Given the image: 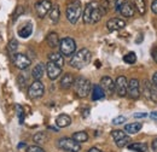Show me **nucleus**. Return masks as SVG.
Segmentation results:
<instances>
[{"label": "nucleus", "mask_w": 157, "mask_h": 152, "mask_svg": "<svg viewBox=\"0 0 157 152\" xmlns=\"http://www.w3.org/2000/svg\"><path fill=\"white\" fill-rule=\"evenodd\" d=\"M104 15L100 9V4L97 1H90L82 13V19L86 24H94L98 23Z\"/></svg>", "instance_id": "obj_1"}, {"label": "nucleus", "mask_w": 157, "mask_h": 152, "mask_svg": "<svg viewBox=\"0 0 157 152\" xmlns=\"http://www.w3.org/2000/svg\"><path fill=\"white\" fill-rule=\"evenodd\" d=\"M92 53L88 48H81L70 59V65L75 69H82L91 63Z\"/></svg>", "instance_id": "obj_2"}, {"label": "nucleus", "mask_w": 157, "mask_h": 152, "mask_svg": "<svg viewBox=\"0 0 157 152\" xmlns=\"http://www.w3.org/2000/svg\"><path fill=\"white\" fill-rule=\"evenodd\" d=\"M65 15H67V19L71 23V24H76L78 21L80 19L81 15H82V6L81 2L78 0H73L68 4L67 10H65Z\"/></svg>", "instance_id": "obj_3"}, {"label": "nucleus", "mask_w": 157, "mask_h": 152, "mask_svg": "<svg viewBox=\"0 0 157 152\" xmlns=\"http://www.w3.org/2000/svg\"><path fill=\"white\" fill-rule=\"evenodd\" d=\"M74 89H75V93L80 97V98H85L90 94L91 92V88H92V85H91V81L87 80L86 77H82L80 76L78 77L75 81H74Z\"/></svg>", "instance_id": "obj_4"}, {"label": "nucleus", "mask_w": 157, "mask_h": 152, "mask_svg": "<svg viewBox=\"0 0 157 152\" xmlns=\"http://www.w3.org/2000/svg\"><path fill=\"white\" fill-rule=\"evenodd\" d=\"M59 51L63 56H71L76 51V42L70 36L60 39L59 41Z\"/></svg>", "instance_id": "obj_5"}, {"label": "nucleus", "mask_w": 157, "mask_h": 152, "mask_svg": "<svg viewBox=\"0 0 157 152\" xmlns=\"http://www.w3.org/2000/svg\"><path fill=\"white\" fill-rule=\"evenodd\" d=\"M57 145H58L59 149L68 152H78L81 150L80 142L75 141L73 138H62L58 140Z\"/></svg>", "instance_id": "obj_6"}, {"label": "nucleus", "mask_w": 157, "mask_h": 152, "mask_svg": "<svg viewBox=\"0 0 157 152\" xmlns=\"http://www.w3.org/2000/svg\"><path fill=\"white\" fill-rule=\"evenodd\" d=\"M143 94L144 97L146 98V99H149V100H151V101H154V103H157V87L154 85V83H151L150 81H147V80H144V82H143Z\"/></svg>", "instance_id": "obj_7"}, {"label": "nucleus", "mask_w": 157, "mask_h": 152, "mask_svg": "<svg viewBox=\"0 0 157 152\" xmlns=\"http://www.w3.org/2000/svg\"><path fill=\"white\" fill-rule=\"evenodd\" d=\"M45 93V86L40 81H34L29 88H28V95L32 99H39Z\"/></svg>", "instance_id": "obj_8"}, {"label": "nucleus", "mask_w": 157, "mask_h": 152, "mask_svg": "<svg viewBox=\"0 0 157 152\" xmlns=\"http://www.w3.org/2000/svg\"><path fill=\"white\" fill-rule=\"evenodd\" d=\"M12 60H13L15 66L17 69H20V70H25L32 64V60L27 57L25 55H23V53H16V55H13V59Z\"/></svg>", "instance_id": "obj_9"}, {"label": "nucleus", "mask_w": 157, "mask_h": 152, "mask_svg": "<svg viewBox=\"0 0 157 152\" xmlns=\"http://www.w3.org/2000/svg\"><path fill=\"white\" fill-rule=\"evenodd\" d=\"M111 136L115 140V142H116V145H117L118 147H124L131 141L129 136L126 135V133L123 131H113L111 132Z\"/></svg>", "instance_id": "obj_10"}, {"label": "nucleus", "mask_w": 157, "mask_h": 152, "mask_svg": "<svg viewBox=\"0 0 157 152\" xmlns=\"http://www.w3.org/2000/svg\"><path fill=\"white\" fill-rule=\"evenodd\" d=\"M52 7V2L50 0H40L35 5V10H36V15L40 18H44L51 10Z\"/></svg>", "instance_id": "obj_11"}, {"label": "nucleus", "mask_w": 157, "mask_h": 152, "mask_svg": "<svg viewBox=\"0 0 157 152\" xmlns=\"http://www.w3.org/2000/svg\"><path fill=\"white\" fill-rule=\"evenodd\" d=\"M99 86L103 88V91L105 92V94L113 95L115 93V81L111 77H109V76L101 77Z\"/></svg>", "instance_id": "obj_12"}, {"label": "nucleus", "mask_w": 157, "mask_h": 152, "mask_svg": "<svg viewBox=\"0 0 157 152\" xmlns=\"http://www.w3.org/2000/svg\"><path fill=\"white\" fill-rule=\"evenodd\" d=\"M127 94L132 99H138L140 97V86L137 78H131L127 85Z\"/></svg>", "instance_id": "obj_13"}, {"label": "nucleus", "mask_w": 157, "mask_h": 152, "mask_svg": "<svg viewBox=\"0 0 157 152\" xmlns=\"http://www.w3.org/2000/svg\"><path fill=\"white\" fill-rule=\"evenodd\" d=\"M45 69H46V73H47V76L50 80H56L62 74V68L51 60L45 65Z\"/></svg>", "instance_id": "obj_14"}, {"label": "nucleus", "mask_w": 157, "mask_h": 152, "mask_svg": "<svg viewBox=\"0 0 157 152\" xmlns=\"http://www.w3.org/2000/svg\"><path fill=\"white\" fill-rule=\"evenodd\" d=\"M117 11L123 17H133L134 16V7L129 1H123L117 6Z\"/></svg>", "instance_id": "obj_15"}, {"label": "nucleus", "mask_w": 157, "mask_h": 152, "mask_svg": "<svg viewBox=\"0 0 157 152\" xmlns=\"http://www.w3.org/2000/svg\"><path fill=\"white\" fill-rule=\"evenodd\" d=\"M127 78L124 76H118L115 81V91L120 97H126L127 95Z\"/></svg>", "instance_id": "obj_16"}, {"label": "nucleus", "mask_w": 157, "mask_h": 152, "mask_svg": "<svg viewBox=\"0 0 157 152\" xmlns=\"http://www.w3.org/2000/svg\"><path fill=\"white\" fill-rule=\"evenodd\" d=\"M126 27V21L121 19L118 17L115 18H110L106 22V28L109 32H116V30H121Z\"/></svg>", "instance_id": "obj_17"}, {"label": "nucleus", "mask_w": 157, "mask_h": 152, "mask_svg": "<svg viewBox=\"0 0 157 152\" xmlns=\"http://www.w3.org/2000/svg\"><path fill=\"white\" fill-rule=\"evenodd\" d=\"M74 81H75V78H74L73 74L67 73L60 78V87L64 88V89H68V88H70L74 85Z\"/></svg>", "instance_id": "obj_18"}, {"label": "nucleus", "mask_w": 157, "mask_h": 152, "mask_svg": "<svg viewBox=\"0 0 157 152\" xmlns=\"http://www.w3.org/2000/svg\"><path fill=\"white\" fill-rule=\"evenodd\" d=\"M45 70H46V69H45V65H44L42 63L36 64V65L34 66L33 71H32V76H33V78H34L35 81H40V80L44 77Z\"/></svg>", "instance_id": "obj_19"}, {"label": "nucleus", "mask_w": 157, "mask_h": 152, "mask_svg": "<svg viewBox=\"0 0 157 152\" xmlns=\"http://www.w3.org/2000/svg\"><path fill=\"white\" fill-rule=\"evenodd\" d=\"M59 36L57 33H55V32H51L47 36H46V42H47V45L51 47V48H56V47H58L59 46Z\"/></svg>", "instance_id": "obj_20"}, {"label": "nucleus", "mask_w": 157, "mask_h": 152, "mask_svg": "<svg viewBox=\"0 0 157 152\" xmlns=\"http://www.w3.org/2000/svg\"><path fill=\"white\" fill-rule=\"evenodd\" d=\"M71 123V118L65 114L59 115L58 117L56 118V124L58 126V128H65V127H69Z\"/></svg>", "instance_id": "obj_21"}, {"label": "nucleus", "mask_w": 157, "mask_h": 152, "mask_svg": "<svg viewBox=\"0 0 157 152\" xmlns=\"http://www.w3.org/2000/svg\"><path fill=\"white\" fill-rule=\"evenodd\" d=\"M48 16H50V19L53 24L58 23L59 17H60V10H59V6L56 4V5H52L50 12H48Z\"/></svg>", "instance_id": "obj_22"}, {"label": "nucleus", "mask_w": 157, "mask_h": 152, "mask_svg": "<svg viewBox=\"0 0 157 152\" xmlns=\"http://www.w3.org/2000/svg\"><path fill=\"white\" fill-rule=\"evenodd\" d=\"M92 100H100L105 97V92L103 91V88L99 86V85H94L92 88Z\"/></svg>", "instance_id": "obj_23"}, {"label": "nucleus", "mask_w": 157, "mask_h": 152, "mask_svg": "<svg viewBox=\"0 0 157 152\" xmlns=\"http://www.w3.org/2000/svg\"><path fill=\"white\" fill-rule=\"evenodd\" d=\"M131 4L133 5L134 10H137L140 15H145V12H146L145 0H131Z\"/></svg>", "instance_id": "obj_24"}, {"label": "nucleus", "mask_w": 157, "mask_h": 152, "mask_svg": "<svg viewBox=\"0 0 157 152\" xmlns=\"http://www.w3.org/2000/svg\"><path fill=\"white\" fill-rule=\"evenodd\" d=\"M48 59L51 62H53L55 64H57L58 66H63L64 65V58H63V55L62 53H58V52H51L48 55Z\"/></svg>", "instance_id": "obj_25"}, {"label": "nucleus", "mask_w": 157, "mask_h": 152, "mask_svg": "<svg viewBox=\"0 0 157 152\" xmlns=\"http://www.w3.org/2000/svg\"><path fill=\"white\" fill-rule=\"evenodd\" d=\"M32 33H33V25H32L30 23L25 24L24 27H22L20 30H18V35L23 39L29 38V36L32 35Z\"/></svg>", "instance_id": "obj_26"}, {"label": "nucleus", "mask_w": 157, "mask_h": 152, "mask_svg": "<svg viewBox=\"0 0 157 152\" xmlns=\"http://www.w3.org/2000/svg\"><path fill=\"white\" fill-rule=\"evenodd\" d=\"M128 149L136 152H146L147 146L144 142H133V144H128Z\"/></svg>", "instance_id": "obj_27"}, {"label": "nucleus", "mask_w": 157, "mask_h": 152, "mask_svg": "<svg viewBox=\"0 0 157 152\" xmlns=\"http://www.w3.org/2000/svg\"><path fill=\"white\" fill-rule=\"evenodd\" d=\"M143 124L141 123H129L127 126H124V131L129 134H136L141 129Z\"/></svg>", "instance_id": "obj_28"}, {"label": "nucleus", "mask_w": 157, "mask_h": 152, "mask_svg": "<svg viewBox=\"0 0 157 152\" xmlns=\"http://www.w3.org/2000/svg\"><path fill=\"white\" fill-rule=\"evenodd\" d=\"M33 140H34V142H36L39 145L45 144L47 141V134L45 133V132H39V133H36L33 136Z\"/></svg>", "instance_id": "obj_29"}, {"label": "nucleus", "mask_w": 157, "mask_h": 152, "mask_svg": "<svg viewBox=\"0 0 157 152\" xmlns=\"http://www.w3.org/2000/svg\"><path fill=\"white\" fill-rule=\"evenodd\" d=\"M73 139L78 142H85L88 140V134L86 132H76L73 134Z\"/></svg>", "instance_id": "obj_30"}, {"label": "nucleus", "mask_w": 157, "mask_h": 152, "mask_svg": "<svg viewBox=\"0 0 157 152\" xmlns=\"http://www.w3.org/2000/svg\"><path fill=\"white\" fill-rule=\"evenodd\" d=\"M123 60H124V63H127V64H134V63L137 62V56H136L134 52H129V53H127V55L123 57Z\"/></svg>", "instance_id": "obj_31"}, {"label": "nucleus", "mask_w": 157, "mask_h": 152, "mask_svg": "<svg viewBox=\"0 0 157 152\" xmlns=\"http://www.w3.org/2000/svg\"><path fill=\"white\" fill-rule=\"evenodd\" d=\"M7 48H9V52H10V53H13V55H15V52L18 50V41H17L16 39H12V40L9 42Z\"/></svg>", "instance_id": "obj_32"}, {"label": "nucleus", "mask_w": 157, "mask_h": 152, "mask_svg": "<svg viewBox=\"0 0 157 152\" xmlns=\"http://www.w3.org/2000/svg\"><path fill=\"white\" fill-rule=\"evenodd\" d=\"M16 110H17V115H18V120H20V123L22 124L23 121H24V110L22 109L21 105H16Z\"/></svg>", "instance_id": "obj_33"}, {"label": "nucleus", "mask_w": 157, "mask_h": 152, "mask_svg": "<svg viewBox=\"0 0 157 152\" xmlns=\"http://www.w3.org/2000/svg\"><path fill=\"white\" fill-rule=\"evenodd\" d=\"M23 13H24V7H23L22 5H18L17 9H16V11H15V15H13V21H16V19L18 18L21 15H23Z\"/></svg>", "instance_id": "obj_34"}, {"label": "nucleus", "mask_w": 157, "mask_h": 152, "mask_svg": "<svg viewBox=\"0 0 157 152\" xmlns=\"http://www.w3.org/2000/svg\"><path fill=\"white\" fill-rule=\"evenodd\" d=\"M27 152H45V150L41 149L38 145H30L27 147Z\"/></svg>", "instance_id": "obj_35"}, {"label": "nucleus", "mask_w": 157, "mask_h": 152, "mask_svg": "<svg viewBox=\"0 0 157 152\" xmlns=\"http://www.w3.org/2000/svg\"><path fill=\"white\" fill-rule=\"evenodd\" d=\"M17 82H18V85H20L21 87H24V86H27L28 78H27L24 75H20L18 77H17Z\"/></svg>", "instance_id": "obj_36"}, {"label": "nucleus", "mask_w": 157, "mask_h": 152, "mask_svg": "<svg viewBox=\"0 0 157 152\" xmlns=\"http://www.w3.org/2000/svg\"><path fill=\"white\" fill-rule=\"evenodd\" d=\"M126 120H127V118H126L124 116H117V117H115V118L113 120V123L116 124V126H117V124H122V123L126 122Z\"/></svg>", "instance_id": "obj_37"}, {"label": "nucleus", "mask_w": 157, "mask_h": 152, "mask_svg": "<svg viewBox=\"0 0 157 152\" xmlns=\"http://www.w3.org/2000/svg\"><path fill=\"white\" fill-rule=\"evenodd\" d=\"M151 11H152V13L157 15V0H154L151 2Z\"/></svg>", "instance_id": "obj_38"}, {"label": "nucleus", "mask_w": 157, "mask_h": 152, "mask_svg": "<svg viewBox=\"0 0 157 152\" xmlns=\"http://www.w3.org/2000/svg\"><path fill=\"white\" fill-rule=\"evenodd\" d=\"M146 116H147L146 112H136V114L133 115L134 118H145Z\"/></svg>", "instance_id": "obj_39"}, {"label": "nucleus", "mask_w": 157, "mask_h": 152, "mask_svg": "<svg viewBox=\"0 0 157 152\" xmlns=\"http://www.w3.org/2000/svg\"><path fill=\"white\" fill-rule=\"evenodd\" d=\"M151 55H152V58H154L155 63L157 64V46H155V47L152 48V52H151Z\"/></svg>", "instance_id": "obj_40"}, {"label": "nucleus", "mask_w": 157, "mask_h": 152, "mask_svg": "<svg viewBox=\"0 0 157 152\" xmlns=\"http://www.w3.org/2000/svg\"><path fill=\"white\" fill-rule=\"evenodd\" d=\"M152 150L155 152H157V138H155L154 141H152Z\"/></svg>", "instance_id": "obj_41"}, {"label": "nucleus", "mask_w": 157, "mask_h": 152, "mask_svg": "<svg viewBox=\"0 0 157 152\" xmlns=\"http://www.w3.org/2000/svg\"><path fill=\"white\" fill-rule=\"evenodd\" d=\"M152 83L157 87V71L152 75Z\"/></svg>", "instance_id": "obj_42"}, {"label": "nucleus", "mask_w": 157, "mask_h": 152, "mask_svg": "<svg viewBox=\"0 0 157 152\" xmlns=\"http://www.w3.org/2000/svg\"><path fill=\"white\" fill-rule=\"evenodd\" d=\"M150 116H151V118H152L154 121H157V111H152Z\"/></svg>", "instance_id": "obj_43"}, {"label": "nucleus", "mask_w": 157, "mask_h": 152, "mask_svg": "<svg viewBox=\"0 0 157 152\" xmlns=\"http://www.w3.org/2000/svg\"><path fill=\"white\" fill-rule=\"evenodd\" d=\"M87 152H103V151H100L99 149H96V147H92V149H90Z\"/></svg>", "instance_id": "obj_44"}]
</instances>
